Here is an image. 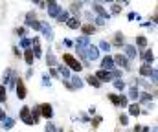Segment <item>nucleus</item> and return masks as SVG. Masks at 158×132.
Segmentation results:
<instances>
[{
    "label": "nucleus",
    "instance_id": "obj_1",
    "mask_svg": "<svg viewBox=\"0 0 158 132\" xmlns=\"http://www.w3.org/2000/svg\"><path fill=\"white\" fill-rule=\"evenodd\" d=\"M63 61H64V62H66V64H68L74 72H79V70L83 68V66H81V62H79V61H76V59H74L72 55H68V53H64V55H63Z\"/></svg>",
    "mask_w": 158,
    "mask_h": 132
},
{
    "label": "nucleus",
    "instance_id": "obj_2",
    "mask_svg": "<svg viewBox=\"0 0 158 132\" xmlns=\"http://www.w3.org/2000/svg\"><path fill=\"white\" fill-rule=\"evenodd\" d=\"M94 75H96V79H98L99 83H101V81H107V83H109V81H112V74H110L109 70H103V68H101V70H98Z\"/></svg>",
    "mask_w": 158,
    "mask_h": 132
},
{
    "label": "nucleus",
    "instance_id": "obj_3",
    "mask_svg": "<svg viewBox=\"0 0 158 132\" xmlns=\"http://www.w3.org/2000/svg\"><path fill=\"white\" fill-rule=\"evenodd\" d=\"M40 116L46 118V119H52V118H53V108H52L50 103H44V105L40 106Z\"/></svg>",
    "mask_w": 158,
    "mask_h": 132
},
{
    "label": "nucleus",
    "instance_id": "obj_4",
    "mask_svg": "<svg viewBox=\"0 0 158 132\" xmlns=\"http://www.w3.org/2000/svg\"><path fill=\"white\" fill-rule=\"evenodd\" d=\"M112 61H114V64H118V66H121V68H129V61H127V57L121 55V53H118Z\"/></svg>",
    "mask_w": 158,
    "mask_h": 132
},
{
    "label": "nucleus",
    "instance_id": "obj_5",
    "mask_svg": "<svg viewBox=\"0 0 158 132\" xmlns=\"http://www.w3.org/2000/svg\"><path fill=\"white\" fill-rule=\"evenodd\" d=\"M101 68L110 72V70L114 68V61H112V57H109V55H107V57H103V59H101Z\"/></svg>",
    "mask_w": 158,
    "mask_h": 132
},
{
    "label": "nucleus",
    "instance_id": "obj_6",
    "mask_svg": "<svg viewBox=\"0 0 158 132\" xmlns=\"http://www.w3.org/2000/svg\"><path fill=\"white\" fill-rule=\"evenodd\" d=\"M17 95H19L20 99L26 97V86H24V81H22V79L17 81Z\"/></svg>",
    "mask_w": 158,
    "mask_h": 132
},
{
    "label": "nucleus",
    "instance_id": "obj_7",
    "mask_svg": "<svg viewBox=\"0 0 158 132\" xmlns=\"http://www.w3.org/2000/svg\"><path fill=\"white\" fill-rule=\"evenodd\" d=\"M66 24H68V28L76 30V28H79V24H81V22H79L77 17H74V18H68V20H66Z\"/></svg>",
    "mask_w": 158,
    "mask_h": 132
},
{
    "label": "nucleus",
    "instance_id": "obj_8",
    "mask_svg": "<svg viewBox=\"0 0 158 132\" xmlns=\"http://www.w3.org/2000/svg\"><path fill=\"white\" fill-rule=\"evenodd\" d=\"M83 33H85V35H94V33H96V28H94L92 24H85V26H83Z\"/></svg>",
    "mask_w": 158,
    "mask_h": 132
},
{
    "label": "nucleus",
    "instance_id": "obj_9",
    "mask_svg": "<svg viewBox=\"0 0 158 132\" xmlns=\"http://www.w3.org/2000/svg\"><path fill=\"white\" fill-rule=\"evenodd\" d=\"M140 74L147 77V75H151V74H153V70H151V66H149V64H142V66H140Z\"/></svg>",
    "mask_w": 158,
    "mask_h": 132
},
{
    "label": "nucleus",
    "instance_id": "obj_10",
    "mask_svg": "<svg viewBox=\"0 0 158 132\" xmlns=\"http://www.w3.org/2000/svg\"><path fill=\"white\" fill-rule=\"evenodd\" d=\"M86 81H88V85H92L94 88H99V86H101V83L96 79V75H88V77H86Z\"/></svg>",
    "mask_w": 158,
    "mask_h": 132
},
{
    "label": "nucleus",
    "instance_id": "obj_11",
    "mask_svg": "<svg viewBox=\"0 0 158 132\" xmlns=\"http://www.w3.org/2000/svg\"><path fill=\"white\" fill-rule=\"evenodd\" d=\"M33 50H26V53H24V59H26V62L28 64H33Z\"/></svg>",
    "mask_w": 158,
    "mask_h": 132
},
{
    "label": "nucleus",
    "instance_id": "obj_12",
    "mask_svg": "<svg viewBox=\"0 0 158 132\" xmlns=\"http://www.w3.org/2000/svg\"><path fill=\"white\" fill-rule=\"evenodd\" d=\"M143 61H145L147 64H149V62H153V61H155V53H153L151 50H149V51H145V53H143Z\"/></svg>",
    "mask_w": 158,
    "mask_h": 132
},
{
    "label": "nucleus",
    "instance_id": "obj_13",
    "mask_svg": "<svg viewBox=\"0 0 158 132\" xmlns=\"http://www.w3.org/2000/svg\"><path fill=\"white\" fill-rule=\"evenodd\" d=\"M92 9H94L96 13H99V17H103V18H105V17H109V15H107V11H105V9H103L101 6H98V4H96V6H94Z\"/></svg>",
    "mask_w": 158,
    "mask_h": 132
},
{
    "label": "nucleus",
    "instance_id": "obj_14",
    "mask_svg": "<svg viewBox=\"0 0 158 132\" xmlns=\"http://www.w3.org/2000/svg\"><path fill=\"white\" fill-rule=\"evenodd\" d=\"M57 20H59V22H66V20H68V11H63V9H61L59 15H57Z\"/></svg>",
    "mask_w": 158,
    "mask_h": 132
},
{
    "label": "nucleus",
    "instance_id": "obj_15",
    "mask_svg": "<svg viewBox=\"0 0 158 132\" xmlns=\"http://www.w3.org/2000/svg\"><path fill=\"white\" fill-rule=\"evenodd\" d=\"M125 51H127V55H129L131 59L136 57V48H134V46H125Z\"/></svg>",
    "mask_w": 158,
    "mask_h": 132
},
{
    "label": "nucleus",
    "instance_id": "obj_16",
    "mask_svg": "<svg viewBox=\"0 0 158 132\" xmlns=\"http://www.w3.org/2000/svg\"><path fill=\"white\" fill-rule=\"evenodd\" d=\"M57 74H61L63 75V79H68L70 77V72H68V68L66 66H59V72Z\"/></svg>",
    "mask_w": 158,
    "mask_h": 132
},
{
    "label": "nucleus",
    "instance_id": "obj_17",
    "mask_svg": "<svg viewBox=\"0 0 158 132\" xmlns=\"http://www.w3.org/2000/svg\"><path fill=\"white\" fill-rule=\"evenodd\" d=\"M121 42H123V35L121 33H116L114 35V42L110 44V46H121Z\"/></svg>",
    "mask_w": 158,
    "mask_h": 132
},
{
    "label": "nucleus",
    "instance_id": "obj_18",
    "mask_svg": "<svg viewBox=\"0 0 158 132\" xmlns=\"http://www.w3.org/2000/svg\"><path fill=\"white\" fill-rule=\"evenodd\" d=\"M129 114H131V116H138V114H140V106H138V105H131V106H129Z\"/></svg>",
    "mask_w": 158,
    "mask_h": 132
},
{
    "label": "nucleus",
    "instance_id": "obj_19",
    "mask_svg": "<svg viewBox=\"0 0 158 132\" xmlns=\"http://www.w3.org/2000/svg\"><path fill=\"white\" fill-rule=\"evenodd\" d=\"M13 125H15V121H13L11 118H6V119H4V129H6V130L13 129Z\"/></svg>",
    "mask_w": 158,
    "mask_h": 132
},
{
    "label": "nucleus",
    "instance_id": "obj_20",
    "mask_svg": "<svg viewBox=\"0 0 158 132\" xmlns=\"http://www.w3.org/2000/svg\"><path fill=\"white\" fill-rule=\"evenodd\" d=\"M98 53H99V51H98V48H88V57H90L92 61L98 57Z\"/></svg>",
    "mask_w": 158,
    "mask_h": 132
},
{
    "label": "nucleus",
    "instance_id": "obj_21",
    "mask_svg": "<svg viewBox=\"0 0 158 132\" xmlns=\"http://www.w3.org/2000/svg\"><path fill=\"white\" fill-rule=\"evenodd\" d=\"M136 44H138V48H145L147 46V39L145 37H138L136 39Z\"/></svg>",
    "mask_w": 158,
    "mask_h": 132
},
{
    "label": "nucleus",
    "instance_id": "obj_22",
    "mask_svg": "<svg viewBox=\"0 0 158 132\" xmlns=\"http://www.w3.org/2000/svg\"><path fill=\"white\" fill-rule=\"evenodd\" d=\"M6 88H4V85H0V103H6Z\"/></svg>",
    "mask_w": 158,
    "mask_h": 132
},
{
    "label": "nucleus",
    "instance_id": "obj_23",
    "mask_svg": "<svg viewBox=\"0 0 158 132\" xmlns=\"http://www.w3.org/2000/svg\"><path fill=\"white\" fill-rule=\"evenodd\" d=\"M72 85H74L76 88H81V86H83V81H81V79H79L77 75H76V77L72 79Z\"/></svg>",
    "mask_w": 158,
    "mask_h": 132
},
{
    "label": "nucleus",
    "instance_id": "obj_24",
    "mask_svg": "<svg viewBox=\"0 0 158 132\" xmlns=\"http://www.w3.org/2000/svg\"><path fill=\"white\" fill-rule=\"evenodd\" d=\"M151 99H153V97H151L149 94H142V95H140V101H142V103H147V101H151Z\"/></svg>",
    "mask_w": 158,
    "mask_h": 132
},
{
    "label": "nucleus",
    "instance_id": "obj_25",
    "mask_svg": "<svg viewBox=\"0 0 158 132\" xmlns=\"http://www.w3.org/2000/svg\"><path fill=\"white\" fill-rule=\"evenodd\" d=\"M109 99H110L114 105H118V106H119V95H114V94H110V95H109Z\"/></svg>",
    "mask_w": 158,
    "mask_h": 132
},
{
    "label": "nucleus",
    "instance_id": "obj_26",
    "mask_svg": "<svg viewBox=\"0 0 158 132\" xmlns=\"http://www.w3.org/2000/svg\"><path fill=\"white\" fill-rule=\"evenodd\" d=\"M119 123H121V125H127V123H129V116L121 114V116H119Z\"/></svg>",
    "mask_w": 158,
    "mask_h": 132
},
{
    "label": "nucleus",
    "instance_id": "obj_27",
    "mask_svg": "<svg viewBox=\"0 0 158 132\" xmlns=\"http://www.w3.org/2000/svg\"><path fill=\"white\" fill-rule=\"evenodd\" d=\"M99 48L105 50V51H109V50H110V42H105V41H103V42H99Z\"/></svg>",
    "mask_w": 158,
    "mask_h": 132
},
{
    "label": "nucleus",
    "instance_id": "obj_28",
    "mask_svg": "<svg viewBox=\"0 0 158 132\" xmlns=\"http://www.w3.org/2000/svg\"><path fill=\"white\" fill-rule=\"evenodd\" d=\"M46 132H57V127H55L53 123H48V125H46Z\"/></svg>",
    "mask_w": 158,
    "mask_h": 132
},
{
    "label": "nucleus",
    "instance_id": "obj_29",
    "mask_svg": "<svg viewBox=\"0 0 158 132\" xmlns=\"http://www.w3.org/2000/svg\"><path fill=\"white\" fill-rule=\"evenodd\" d=\"M129 97H131V99H136V97H138V90H136V88H132V90L129 92Z\"/></svg>",
    "mask_w": 158,
    "mask_h": 132
},
{
    "label": "nucleus",
    "instance_id": "obj_30",
    "mask_svg": "<svg viewBox=\"0 0 158 132\" xmlns=\"http://www.w3.org/2000/svg\"><path fill=\"white\" fill-rule=\"evenodd\" d=\"M46 61H48V64H50V66H53V64H55V57H53V55H48V59H46Z\"/></svg>",
    "mask_w": 158,
    "mask_h": 132
},
{
    "label": "nucleus",
    "instance_id": "obj_31",
    "mask_svg": "<svg viewBox=\"0 0 158 132\" xmlns=\"http://www.w3.org/2000/svg\"><path fill=\"white\" fill-rule=\"evenodd\" d=\"M127 105V97L125 95H119V106H125Z\"/></svg>",
    "mask_w": 158,
    "mask_h": 132
},
{
    "label": "nucleus",
    "instance_id": "obj_32",
    "mask_svg": "<svg viewBox=\"0 0 158 132\" xmlns=\"http://www.w3.org/2000/svg\"><path fill=\"white\" fill-rule=\"evenodd\" d=\"M30 44H31V41H28V39H22L20 46H22V48H30Z\"/></svg>",
    "mask_w": 158,
    "mask_h": 132
},
{
    "label": "nucleus",
    "instance_id": "obj_33",
    "mask_svg": "<svg viewBox=\"0 0 158 132\" xmlns=\"http://www.w3.org/2000/svg\"><path fill=\"white\" fill-rule=\"evenodd\" d=\"M114 85H116V88H118V90H123V88H125V83H123V81H116Z\"/></svg>",
    "mask_w": 158,
    "mask_h": 132
},
{
    "label": "nucleus",
    "instance_id": "obj_34",
    "mask_svg": "<svg viewBox=\"0 0 158 132\" xmlns=\"http://www.w3.org/2000/svg\"><path fill=\"white\" fill-rule=\"evenodd\" d=\"M99 123H101V116H98V118H96V119H94V123H92V127H94V129H96V127H98V125H99Z\"/></svg>",
    "mask_w": 158,
    "mask_h": 132
},
{
    "label": "nucleus",
    "instance_id": "obj_35",
    "mask_svg": "<svg viewBox=\"0 0 158 132\" xmlns=\"http://www.w3.org/2000/svg\"><path fill=\"white\" fill-rule=\"evenodd\" d=\"M119 11H121V6H118V4L112 6V13H119Z\"/></svg>",
    "mask_w": 158,
    "mask_h": 132
},
{
    "label": "nucleus",
    "instance_id": "obj_36",
    "mask_svg": "<svg viewBox=\"0 0 158 132\" xmlns=\"http://www.w3.org/2000/svg\"><path fill=\"white\" fill-rule=\"evenodd\" d=\"M17 33H19V35H26V28H19Z\"/></svg>",
    "mask_w": 158,
    "mask_h": 132
},
{
    "label": "nucleus",
    "instance_id": "obj_37",
    "mask_svg": "<svg viewBox=\"0 0 158 132\" xmlns=\"http://www.w3.org/2000/svg\"><path fill=\"white\" fill-rule=\"evenodd\" d=\"M50 74H52V77H57V75H59V74H57V70H55V68H52V70H50Z\"/></svg>",
    "mask_w": 158,
    "mask_h": 132
},
{
    "label": "nucleus",
    "instance_id": "obj_38",
    "mask_svg": "<svg viewBox=\"0 0 158 132\" xmlns=\"http://www.w3.org/2000/svg\"><path fill=\"white\" fill-rule=\"evenodd\" d=\"M6 119V112L4 110H0V121H4Z\"/></svg>",
    "mask_w": 158,
    "mask_h": 132
},
{
    "label": "nucleus",
    "instance_id": "obj_39",
    "mask_svg": "<svg viewBox=\"0 0 158 132\" xmlns=\"http://www.w3.org/2000/svg\"><path fill=\"white\" fill-rule=\"evenodd\" d=\"M64 46H68V48H70V46H74V44H72V41H68V39H66V41H64Z\"/></svg>",
    "mask_w": 158,
    "mask_h": 132
},
{
    "label": "nucleus",
    "instance_id": "obj_40",
    "mask_svg": "<svg viewBox=\"0 0 158 132\" xmlns=\"http://www.w3.org/2000/svg\"><path fill=\"white\" fill-rule=\"evenodd\" d=\"M140 130H142V132H151V130H149V127H143V129H140Z\"/></svg>",
    "mask_w": 158,
    "mask_h": 132
},
{
    "label": "nucleus",
    "instance_id": "obj_41",
    "mask_svg": "<svg viewBox=\"0 0 158 132\" xmlns=\"http://www.w3.org/2000/svg\"><path fill=\"white\" fill-rule=\"evenodd\" d=\"M101 2H110V0H101Z\"/></svg>",
    "mask_w": 158,
    "mask_h": 132
},
{
    "label": "nucleus",
    "instance_id": "obj_42",
    "mask_svg": "<svg viewBox=\"0 0 158 132\" xmlns=\"http://www.w3.org/2000/svg\"><path fill=\"white\" fill-rule=\"evenodd\" d=\"M33 2H39V0H33Z\"/></svg>",
    "mask_w": 158,
    "mask_h": 132
},
{
    "label": "nucleus",
    "instance_id": "obj_43",
    "mask_svg": "<svg viewBox=\"0 0 158 132\" xmlns=\"http://www.w3.org/2000/svg\"><path fill=\"white\" fill-rule=\"evenodd\" d=\"M153 132H156V130H153Z\"/></svg>",
    "mask_w": 158,
    "mask_h": 132
}]
</instances>
